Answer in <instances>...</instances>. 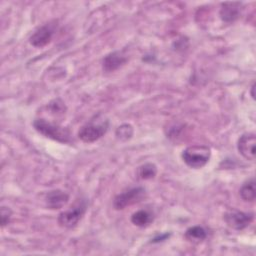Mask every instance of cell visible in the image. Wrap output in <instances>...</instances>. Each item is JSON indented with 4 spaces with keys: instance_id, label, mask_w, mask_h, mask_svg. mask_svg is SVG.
Here are the masks:
<instances>
[{
    "instance_id": "18",
    "label": "cell",
    "mask_w": 256,
    "mask_h": 256,
    "mask_svg": "<svg viewBox=\"0 0 256 256\" xmlns=\"http://www.w3.org/2000/svg\"><path fill=\"white\" fill-rule=\"evenodd\" d=\"M254 90H255V84H253V85L251 86V96H252V98H254V97H255Z\"/></svg>"
},
{
    "instance_id": "17",
    "label": "cell",
    "mask_w": 256,
    "mask_h": 256,
    "mask_svg": "<svg viewBox=\"0 0 256 256\" xmlns=\"http://www.w3.org/2000/svg\"><path fill=\"white\" fill-rule=\"evenodd\" d=\"M11 215H12V211L10 210V208L5 206L1 208V224L3 227L9 223Z\"/></svg>"
},
{
    "instance_id": "9",
    "label": "cell",
    "mask_w": 256,
    "mask_h": 256,
    "mask_svg": "<svg viewBox=\"0 0 256 256\" xmlns=\"http://www.w3.org/2000/svg\"><path fill=\"white\" fill-rule=\"evenodd\" d=\"M127 62V57L120 51L107 54L102 60V68L105 72H113Z\"/></svg>"
},
{
    "instance_id": "7",
    "label": "cell",
    "mask_w": 256,
    "mask_h": 256,
    "mask_svg": "<svg viewBox=\"0 0 256 256\" xmlns=\"http://www.w3.org/2000/svg\"><path fill=\"white\" fill-rule=\"evenodd\" d=\"M54 30H55V25L50 24V23L39 27L31 35V37L29 39L30 44L33 45L34 47H38V48H42V47L46 46L52 40Z\"/></svg>"
},
{
    "instance_id": "10",
    "label": "cell",
    "mask_w": 256,
    "mask_h": 256,
    "mask_svg": "<svg viewBox=\"0 0 256 256\" xmlns=\"http://www.w3.org/2000/svg\"><path fill=\"white\" fill-rule=\"evenodd\" d=\"M241 6L240 2H226L221 5L220 8V18L222 21L226 23H231L237 20L241 14Z\"/></svg>"
},
{
    "instance_id": "14",
    "label": "cell",
    "mask_w": 256,
    "mask_h": 256,
    "mask_svg": "<svg viewBox=\"0 0 256 256\" xmlns=\"http://www.w3.org/2000/svg\"><path fill=\"white\" fill-rule=\"evenodd\" d=\"M207 237V232L202 226H193L186 230L185 238L191 242H201Z\"/></svg>"
},
{
    "instance_id": "6",
    "label": "cell",
    "mask_w": 256,
    "mask_h": 256,
    "mask_svg": "<svg viewBox=\"0 0 256 256\" xmlns=\"http://www.w3.org/2000/svg\"><path fill=\"white\" fill-rule=\"evenodd\" d=\"M223 218L229 227L236 230H242L250 225L254 219V214L232 209L227 211Z\"/></svg>"
},
{
    "instance_id": "4",
    "label": "cell",
    "mask_w": 256,
    "mask_h": 256,
    "mask_svg": "<svg viewBox=\"0 0 256 256\" xmlns=\"http://www.w3.org/2000/svg\"><path fill=\"white\" fill-rule=\"evenodd\" d=\"M87 209V202L84 199H77L67 210L61 212L58 216V223L64 228H73L82 219Z\"/></svg>"
},
{
    "instance_id": "11",
    "label": "cell",
    "mask_w": 256,
    "mask_h": 256,
    "mask_svg": "<svg viewBox=\"0 0 256 256\" xmlns=\"http://www.w3.org/2000/svg\"><path fill=\"white\" fill-rule=\"evenodd\" d=\"M68 200H69L68 194L59 189L48 192L45 197L46 206L49 209H60L67 204Z\"/></svg>"
},
{
    "instance_id": "13",
    "label": "cell",
    "mask_w": 256,
    "mask_h": 256,
    "mask_svg": "<svg viewBox=\"0 0 256 256\" xmlns=\"http://www.w3.org/2000/svg\"><path fill=\"white\" fill-rule=\"evenodd\" d=\"M153 221L152 214L147 210H138L131 216V222L138 227H145Z\"/></svg>"
},
{
    "instance_id": "2",
    "label": "cell",
    "mask_w": 256,
    "mask_h": 256,
    "mask_svg": "<svg viewBox=\"0 0 256 256\" xmlns=\"http://www.w3.org/2000/svg\"><path fill=\"white\" fill-rule=\"evenodd\" d=\"M33 126L35 130L44 135L47 138L55 140L60 143H70L71 142V133L70 131L56 123H52L45 119L39 118L34 120Z\"/></svg>"
},
{
    "instance_id": "12",
    "label": "cell",
    "mask_w": 256,
    "mask_h": 256,
    "mask_svg": "<svg viewBox=\"0 0 256 256\" xmlns=\"http://www.w3.org/2000/svg\"><path fill=\"white\" fill-rule=\"evenodd\" d=\"M240 197L246 202H253L256 197V188H255V180L251 178L247 180L239 190Z\"/></svg>"
},
{
    "instance_id": "15",
    "label": "cell",
    "mask_w": 256,
    "mask_h": 256,
    "mask_svg": "<svg viewBox=\"0 0 256 256\" xmlns=\"http://www.w3.org/2000/svg\"><path fill=\"white\" fill-rule=\"evenodd\" d=\"M137 173H138L139 178L144 179V180H148V179H152L156 176L157 168L152 163H145V164L141 165L138 168Z\"/></svg>"
},
{
    "instance_id": "8",
    "label": "cell",
    "mask_w": 256,
    "mask_h": 256,
    "mask_svg": "<svg viewBox=\"0 0 256 256\" xmlns=\"http://www.w3.org/2000/svg\"><path fill=\"white\" fill-rule=\"evenodd\" d=\"M256 137L254 133H244L240 136L237 143L239 153L247 160H255Z\"/></svg>"
},
{
    "instance_id": "16",
    "label": "cell",
    "mask_w": 256,
    "mask_h": 256,
    "mask_svg": "<svg viewBox=\"0 0 256 256\" xmlns=\"http://www.w3.org/2000/svg\"><path fill=\"white\" fill-rule=\"evenodd\" d=\"M118 139L126 141L130 139L133 135V127L130 124H122L120 125L115 132Z\"/></svg>"
},
{
    "instance_id": "5",
    "label": "cell",
    "mask_w": 256,
    "mask_h": 256,
    "mask_svg": "<svg viewBox=\"0 0 256 256\" xmlns=\"http://www.w3.org/2000/svg\"><path fill=\"white\" fill-rule=\"evenodd\" d=\"M145 197V189L134 187L118 194L113 200V207L116 210H122L127 206L140 202Z\"/></svg>"
},
{
    "instance_id": "3",
    "label": "cell",
    "mask_w": 256,
    "mask_h": 256,
    "mask_svg": "<svg viewBox=\"0 0 256 256\" xmlns=\"http://www.w3.org/2000/svg\"><path fill=\"white\" fill-rule=\"evenodd\" d=\"M210 155L211 152L209 147L205 145H192L183 150L182 159L190 168L199 169L205 166L209 161Z\"/></svg>"
},
{
    "instance_id": "1",
    "label": "cell",
    "mask_w": 256,
    "mask_h": 256,
    "mask_svg": "<svg viewBox=\"0 0 256 256\" xmlns=\"http://www.w3.org/2000/svg\"><path fill=\"white\" fill-rule=\"evenodd\" d=\"M108 127L109 121L103 115L99 114L80 128L78 137L83 142L92 143L104 136L108 130Z\"/></svg>"
}]
</instances>
